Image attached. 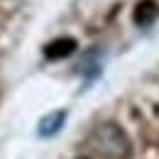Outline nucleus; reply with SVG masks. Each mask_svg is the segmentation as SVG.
<instances>
[{"label":"nucleus","instance_id":"obj_1","mask_svg":"<svg viewBox=\"0 0 159 159\" xmlns=\"http://www.w3.org/2000/svg\"><path fill=\"white\" fill-rule=\"evenodd\" d=\"M91 144L98 149L100 154H105V157H110V159H122L130 152L127 135L122 132V127L115 125V122H100L98 127H93Z\"/></svg>","mask_w":159,"mask_h":159},{"label":"nucleus","instance_id":"obj_2","mask_svg":"<svg viewBox=\"0 0 159 159\" xmlns=\"http://www.w3.org/2000/svg\"><path fill=\"white\" fill-rule=\"evenodd\" d=\"M157 17H159V5L154 0H139L137 5H135V10H132V20H135V25H139V27L152 25Z\"/></svg>","mask_w":159,"mask_h":159},{"label":"nucleus","instance_id":"obj_3","mask_svg":"<svg viewBox=\"0 0 159 159\" xmlns=\"http://www.w3.org/2000/svg\"><path fill=\"white\" fill-rule=\"evenodd\" d=\"M74 52H76V39H71V37H59V39L49 42V44L44 47L47 59H66V57H71Z\"/></svg>","mask_w":159,"mask_h":159},{"label":"nucleus","instance_id":"obj_4","mask_svg":"<svg viewBox=\"0 0 159 159\" xmlns=\"http://www.w3.org/2000/svg\"><path fill=\"white\" fill-rule=\"evenodd\" d=\"M64 120H66V113H64V110H57V113L42 118L39 135H42V137H52V135H57V132L61 130V125H64Z\"/></svg>","mask_w":159,"mask_h":159}]
</instances>
